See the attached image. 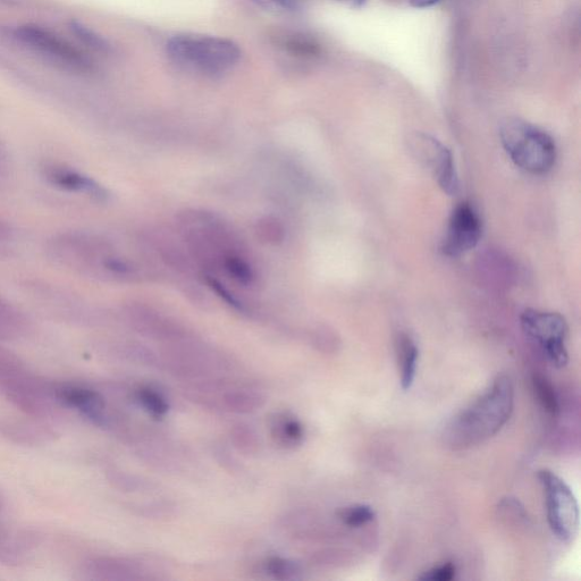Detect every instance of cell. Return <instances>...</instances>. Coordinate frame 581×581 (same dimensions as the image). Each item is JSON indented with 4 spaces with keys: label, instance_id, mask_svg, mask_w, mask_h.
<instances>
[{
    "label": "cell",
    "instance_id": "cell-1",
    "mask_svg": "<svg viewBox=\"0 0 581 581\" xmlns=\"http://www.w3.org/2000/svg\"><path fill=\"white\" fill-rule=\"evenodd\" d=\"M513 403L515 391L510 378L499 376L446 426L445 443L454 450H462L490 439L508 423Z\"/></svg>",
    "mask_w": 581,
    "mask_h": 581
},
{
    "label": "cell",
    "instance_id": "cell-2",
    "mask_svg": "<svg viewBox=\"0 0 581 581\" xmlns=\"http://www.w3.org/2000/svg\"><path fill=\"white\" fill-rule=\"evenodd\" d=\"M166 52L180 69L210 78L230 72L241 58L240 47L230 39L189 33L168 40Z\"/></svg>",
    "mask_w": 581,
    "mask_h": 581
},
{
    "label": "cell",
    "instance_id": "cell-3",
    "mask_svg": "<svg viewBox=\"0 0 581 581\" xmlns=\"http://www.w3.org/2000/svg\"><path fill=\"white\" fill-rule=\"evenodd\" d=\"M46 251L56 264L101 280L108 279V265L117 256L111 243L80 232L56 235L48 241Z\"/></svg>",
    "mask_w": 581,
    "mask_h": 581
},
{
    "label": "cell",
    "instance_id": "cell-4",
    "mask_svg": "<svg viewBox=\"0 0 581 581\" xmlns=\"http://www.w3.org/2000/svg\"><path fill=\"white\" fill-rule=\"evenodd\" d=\"M505 151L521 170L540 175L552 170L557 161L553 139L537 126L520 119L505 120L500 128Z\"/></svg>",
    "mask_w": 581,
    "mask_h": 581
},
{
    "label": "cell",
    "instance_id": "cell-5",
    "mask_svg": "<svg viewBox=\"0 0 581 581\" xmlns=\"http://www.w3.org/2000/svg\"><path fill=\"white\" fill-rule=\"evenodd\" d=\"M537 477L545 493L547 521L553 534L561 542L571 543L579 528V507L574 493L551 470H540Z\"/></svg>",
    "mask_w": 581,
    "mask_h": 581
},
{
    "label": "cell",
    "instance_id": "cell-6",
    "mask_svg": "<svg viewBox=\"0 0 581 581\" xmlns=\"http://www.w3.org/2000/svg\"><path fill=\"white\" fill-rule=\"evenodd\" d=\"M521 326L530 338L541 344L553 366L557 368L567 366L569 361L566 348L568 325L561 315L528 309L521 316Z\"/></svg>",
    "mask_w": 581,
    "mask_h": 581
},
{
    "label": "cell",
    "instance_id": "cell-7",
    "mask_svg": "<svg viewBox=\"0 0 581 581\" xmlns=\"http://www.w3.org/2000/svg\"><path fill=\"white\" fill-rule=\"evenodd\" d=\"M165 364L180 376L197 378L223 368L226 361L221 353L187 338L171 343L165 355Z\"/></svg>",
    "mask_w": 581,
    "mask_h": 581
},
{
    "label": "cell",
    "instance_id": "cell-8",
    "mask_svg": "<svg viewBox=\"0 0 581 581\" xmlns=\"http://www.w3.org/2000/svg\"><path fill=\"white\" fill-rule=\"evenodd\" d=\"M409 143L412 153L432 171L440 188L449 196L457 195L459 179L451 151L439 140L424 133H416Z\"/></svg>",
    "mask_w": 581,
    "mask_h": 581
},
{
    "label": "cell",
    "instance_id": "cell-9",
    "mask_svg": "<svg viewBox=\"0 0 581 581\" xmlns=\"http://www.w3.org/2000/svg\"><path fill=\"white\" fill-rule=\"evenodd\" d=\"M15 38L33 52L66 69L74 71L88 69V61L77 49L44 29L30 27V25L20 27L15 30Z\"/></svg>",
    "mask_w": 581,
    "mask_h": 581
},
{
    "label": "cell",
    "instance_id": "cell-10",
    "mask_svg": "<svg viewBox=\"0 0 581 581\" xmlns=\"http://www.w3.org/2000/svg\"><path fill=\"white\" fill-rule=\"evenodd\" d=\"M482 238V221L474 207L462 202L450 216L442 250L446 256L459 257L473 250Z\"/></svg>",
    "mask_w": 581,
    "mask_h": 581
},
{
    "label": "cell",
    "instance_id": "cell-11",
    "mask_svg": "<svg viewBox=\"0 0 581 581\" xmlns=\"http://www.w3.org/2000/svg\"><path fill=\"white\" fill-rule=\"evenodd\" d=\"M123 315L132 330L146 338L171 343L188 338L187 331L181 325L141 303L124 307Z\"/></svg>",
    "mask_w": 581,
    "mask_h": 581
},
{
    "label": "cell",
    "instance_id": "cell-12",
    "mask_svg": "<svg viewBox=\"0 0 581 581\" xmlns=\"http://www.w3.org/2000/svg\"><path fill=\"white\" fill-rule=\"evenodd\" d=\"M58 402L80 412L98 426H107L109 417L103 397L95 390L81 385L66 384L56 387Z\"/></svg>",
    "mask_w": 581,
    "mask_h": 581
},
{
    "label": "cell",
    "instance_id": "cell-13",
    "mask_svg": "<svg viewBox=\"0 0 581 581\" xmlns=\"http://www.w3.org/2000/svg\"><path fill=\"white\" fill-rule=\"evenodd\" d=\"M90 579L106 581H134L151 579L149 570L138 561L116 557H98L84 564Z\"/></svg>",
    "mask_w": 581,
    "mask_h": 581
},
{
    "label": "cell",
    "instance_id": "cell-14",
    "mask_svg": "<svg viewBox=\"0 0 581 581\" xmlns=\"http://www.w3.org/2000/svg\"><path fill=\"white\" fill-rule=\"evenodd\" d=\"M42 175L49 184L58 189L84 193L92 198L104 200L107 192L88 176L60 164H47L42 168Z\"/></svg>",
    "mask_w": 581,
    "mask_h": 581
},
{
    "label": "cell",
    "instance_id": "cell-15",
    "mask_svg": "<svg viewBox=\"0 0 581 581\" xmlns=\"http://www.w3.org/2000/svg\"><path fill=\"white\" fill-rule=\"evenodd\" d=\"M269 427H271L274 442L284 449L297 448L305 440V428L300 420L288 412L275 414Z\"/></svg>",
    "mask_w": 581,
    "mask_h": 581
},
{
    "label": "cell",
    "instance_id": "cell-16",
    "mask_svg": "<svg viewBox=\"0 0 581 581\" xmlns=\"http://www.w3.org/2000/svg\"><path fill=\"white\" fill-rule=\"evenodd\" d=\"M397 356L401 386L404 391H408L415 383L419 360V349L409 335L400 334L398 336Z\"/></svg>",
    "mask_w": 581,
    "mask_h": 581
},
{
    "label": "cell",
    "instance_id": "cell-17",
    "mask_svg": "<svg viewBox=\"0 0 581 581\" xmlns=\"http://www.w3.org/2000/svg\"><path fill=\"white\" fill-rule=\"evenodd\" d=\"M266 398L258 391L234 389L222 395V404L226 410L238 415H249L265 406Z\"/></svg>",
    "mask_w": 581,
    "mask_h": 581
},
{
    "label": "cell",
    "instance_id": "cell-18",
    "mask_svg": "<svg viewBox=\"0 0 581 581\" xmlns=\"http://www.w3.org/2000/svg\"><path fill=\"white\" fill-rule=\"evenodd\" d=\"M28 323L19 309L0 297V339L20 338L27 332Z\"/></svg>",
    "mask_w": 581,
    "mask_h": 581
},
{
    "label": "cell",
    "instance_id": "cell-19",
    "mask_svg": "<svg viewBox=\"0 0 581 581\" xmlns=\"http://www.w3.org/2000/svg\"><path fill=\"white\" fill-rule=\"evenodd\" d=\"M227 275L235 282L243 286H251L256 283L257 273L249 259L242 254H235L224 261L223 268Z\"/></svg>",
    "mask_w": 581,
    "mask_h": 581
},
{
    "label": "cell",
    "instance_id": "cell-20",
    "mask_svg": "<svg viewBox=\"0 0 581 581\" xmlns=\"http://www.w3.org/2000/svg\"><path fill=\"white\" fill-rule=\"evenodd\" d=\"M230 437L234 448L246 456H255L260 450L259 435L256 429L248 424L233 426Z\"/></svg>",
    "mask_w": 581,
    "mask_h": 581
},
{
    "label": "cell",
    "instance_id": "cell-21",
    "mask_svg": "<svg viewBox=\"0 0 581 581\" xmlns=\"http://www.w3.org/2000/svg\"><path fill=\"white\" fill-rule=\"evenodd\" d=\"M266 574L279 581H293L301 578L302 570L299 563L282 557H272L265 561Z\"/></svg>",
    "mask_w": 581,
    "mask_h": 581
},
{
    "label": "cell",
    "instance_id": "cell-22",
    "mask_svg": "<svg viewBox=\"0 0 581 581\" xmlns=\"http://www.w3.org/2000/svg\"><path fill=\"white\" fill-rule=\"evenodd\" d=\"M533 385L536 397L547 414L558 416L560 412L559 398L551 382L544 376L536 375L533 378Z\"/></svg>",
    "mask_w": 581,
    "mask_h": 581
},
{
    "label": "cell",
    "instance_id": "cell-23",
    "mask_svg": "<svg viewBox=\"0 0 581 581\" xmlns=\"http://www.w3.org/2000/svg\"><path fill=\"white\" fill-rule=\"evenodd\" d=\"M137 401L149 415L155 418L164 417L168 410H170V404H168L164 395L161 392L151 389V387H142L137 392Z\"/></svg>",
    "mask_w": 581,
    "mask_h": 581
},
{
    "label": "cell",
    "instance_id": "cell-24",
    "mask_svg": "<svg viewBox=\"0 0 581 581\" xmlns=\"http://www.w3.org/2000/svg\"><path fill=\"white\" fill-rule=\"evenodd\" d=\"M255 231L258 239L267 244H273V246L281 244L286 235L283 223L279 218L273 216L260 218L256 223Z\"/></svg>",
    "mask_w": 581,
    "mask_h": 581
},
{
    "label": "cell",
    "instance_id": "cell-25",
    "mask_svg": "<svg viewBox=\"0 0 581 581\" xmlns=\"http://www.w3.org/2000/svg\"><path fill=\"white\" fill-rule=\"evenodd\" d=\"M339 519L345 526L358 528L369 524L375 519V511L368 505H351L338 512Z\"/></svg>",
    "mask_w": 581,
    "mask_h": 581
},
{
    "label": "cell",
    "instance_id": "cell-26",
    "mask_svg": "<svg viewBox=\"0 0 581 581\" xmlns=\"http://www.w3.org/2000/svg\"><path fill=\"white\" fill-rule=\"evenodd\" d=\"M206 283L210 289H212L218 297L227 303L234 310L239 311L242 315H250L251 310L238 296L229 289L212 274H206Z\"/></svg>",
    "mask_w": 581,
    "mask_h": 581
},
{
    "label": "cell",
    "instance_id": "cell-27",
    "mask_svg": "<svg viewBox=\"0 0 581 581\" xmlns=\"http://www.w3.org/2000/svg\"><path fill=\"white\" fill-rule=\"evenodd\" d=\"M457 568L452 562H446L441 564V566L434 567L431 570L424 572L423 575L419 576L420 580H431V581H451L456 578Z\"/></svg>",
    "mask_w": 581,
    "mask_h": 581
},
{
    "label": "cell",
    "instance_id": "cell-28",
    "mask_svg": "<svg viewBox=\"0 0 581 581\" xmlns=\"http://www.w3.org/2000/svg\"><path fill=\"white\" fill-rule=\"evenodd\" d=\"M266 10L282 13L296 12L300 6V0H252Z\"/></svg>",
    "mask_w": 581,
    "mask_h": 581
},
{
    "label": "cell",
    "instance_id": "cell-29",
    "mask_svg": "<svg viewBox=\"0 0 581 581\" xmlns=\"http://www.w3.org/2000/svg\"><path fill=\"white\" fill-rule=\"evenodd\" d=\"M285 45L288 47L291 52L297 54H314L315 53V46L310 44L309 41L300 39L296 36L285 40Z\"/></svg>",
    "mask_w": 581,
    "mask_h": 581
},
{
    "label": "cell",
    "instance_id": "cell-30",
    "mask_svg": "<svg viewBox=\"0 0 581 581\" xmlns=\"http://www.w3.org/2000/svg\"><path fill=\"white\" fill-rule=\"evenodd\" d=\"M13 231L11 226L0 220V242L8 241L12 238Z\"/></svg>",
    "mask_w": 581,
    "mask_h": 581
},
{
    "label": "cell",
    "instance_id": "cell-31",
    "mask_svg": "<svg viewBox=\"0 0 581 581\" xmlns=\"http://www.w3.org/2000/svg\"><path fill=\"white\" fill-rule=\"evenodd\" d=\"M441 0H410L411 6L416 8H429L439 4Z\"/></svg>",
    "mask_w": 581,
    "mask_h": 581
},
{
    "label": "cell",
    "instance_id": "cell-32",
    "mask_svg": "<svg viewBox=\"0 0 581 581\" xmlns=\"http://www.w3.org/2000/svg\"><path fill=\"white\" fill-rule=\"evenodd\" d=\"M6 166V155L2 146H0V172L4 170Z\"/></svg>",
    "mask_w": 581,
    "mask_h": 581
},
{
    "label": "cell",
    "instance_id": "cell-33",
    "mask_svg": "<svg viewBox=\"0 0 581 581\" xmlns=\"http://www.w3.org/2000/svg\"><path fill=\"white\" fill-rule=\"evenodd\" d=\"M353 2H355L358 6H360V5L365 3V0H353Z\"/></svg>",
    "mask_w": 581,
    "mask_h": 581
},
{
    "label": "cell",
    "instance_id": "cell-34",
    "mask_svg": "<svg viewBox=\"0 0 581 581\" xmlns=\"http://www.w3.org/2000/svg\"><path fill=\"white\" fill-rule=\"evenodd\" d=\"M2 509H3V503H2V499H0V517H2Z\"/></svg>",
    "mask_w": 581,
    "mask_h": 581
}]
</instances>
